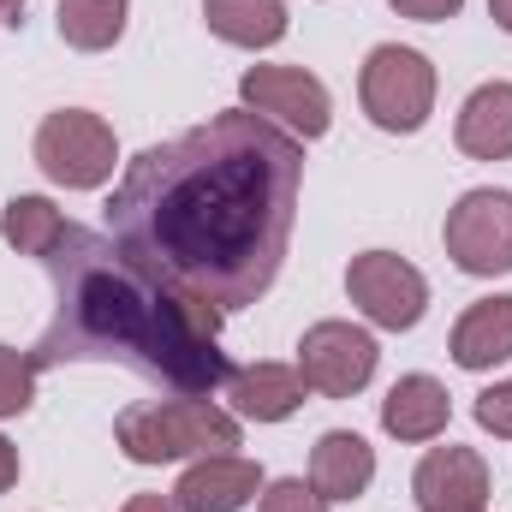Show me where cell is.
Instances as JSON below:
<instances>
[{
	"instance_id": "7c38bea8",
	"label": "cell",
	"mask_w": 512,
	"mask_h": 512,
	"mask_svg": "<svg viewBox=\"0 0 512 512\" xmlns=\"http://www.w3.org/2000/svg\"><path fill=\"white\" fill-rule=\"evenodd\" d=\"M376 483V447L352 429H328L310 447V489L322 501H358Z\"/></svg>"
},
{
	"instance_id": "e0dca14e",
	"label": "cell",
	"mask_w": 512,
	"mask_h": 512,
	"mask_svg": "<svg viewBox=\"0 0 512 512\" xmlns=\"http://www.w3.org/2000/svg\"><path fill=\"white\" fill-rule=\"evenodd\" d=\"M203 18L233 48H274L292 30L286 0H203Z\"/></svg>"
},
{
	"instance_id": "484cf974",
	"label": "cell",
	"mask_w": 512,
	"mask_h": 512,
	"mask_svg": "<svg viewBox=\"0 0 512 512\" xmlns=\"http://www.w3.org/2000/svg\"><path fill=\"white\" fill-rule=\"evenodd\" d=\"M489 18H495V24L512 36V0H489Z\"/></svg>"
},
{
	"instance_id": "ba28073f",
	"label": "cell",
	"mask_w": 512,
	"mask_h": 512,
	"mask_svg": "<svg viewBox=\"0 0 512 512\" xmlns=\"http://www.w3.org/2000/svg\"><path fill=\"white\" fill-rule=\"evenodd\" d=\"M376 364H382V346L370 340V328H352V322H316L298 340V376L322 399L364 393L376 382Z\"/></svg>"
},
{
	"instance_id": "d4e9b609",
	"label": "cell",
	"mask_w": 512,
	"mask_h": 512,
	"mask_svg": "<svg viewBox=\"0 0 512 512\" xmlns=\"http://www.w3.org/2000/svg\"><path fill=\"white\" fill-rule=\"evenodd\" d=\"M120 512H179V507H173V495H131Z\"/></svg>"
},
{
	"instance_id": "3957f363",
	"label": "cell",
	"mask_w": 512,
	"mask_h": 512,
	"mask_svg": "<svg viewBox=\"0 0 512 512\" xmlns=\"http://www.w3.org/2000/svg\"><path fill=\"white\" fill-rule=\"evenodd\" d=\"M114 441L131 465H173V459H209L239 447V417L209 399H155L126 405L114 423Z\"/></svg>"
},
{
	"instance_id": "d6986e66",
	"label": "cell",
	"mask_w": 512,
	"mask_h": 512,
	"mask_svg": "<svg viewBox=\"0 0 512 512\" xmlns=\"http://www.w3.org/2000/svg\"><path fill=\"white\" fill-rule=\"evenodd\" d=\"M60 42L78 54H102L126 36V0H60L54 6Z\"/></svg>"
},
{
	"instance_id": "7402d4cb",
	"label": "cell",
	"mask_w": 512,
	"mask_h": 512,
	"mask_svg": "<svg viewBox=\"0 0 512 512\" xmlns=\"http://www.w3.org/2000/svg\"><path fill=\"white\" fill-rule=\"evenodd\" d=\"M471 411H477V423H483L489 435L512 441V376H507V382H495V387H483Z\"/></svg>"
},
{
	"instance_id": "5b68a950",
	"label": "cell",
	"mask_w": 512,
	"mask_h": 512,
	"mask_svg": "<svg viewBox=\"0 0 512 512\" xmlns=\"http://www.w3.org/2000/svg\"><path fill=\"white\" fill-rule=\"evenodd\" d=\"M114 161H120V143L114 126L90 108H60L36 126V167L66 185V191H96L114 179Z\"/></svg>"
},
{
	"instance_id": "9c48e42d",
	"label": "cell",
	"mask_w": 512,
	"mask_h": 512,
	"mask_svg": "<svg viewBox=\"0 0 512 512\" xmlns=\"http://www.w3.org/2000/svg\"><path fill=\"white\" fill-rule=\"evenodd\" d=\"M346 292H352V304L364 310V322H376V328H387V334L417 328L423 310H429V280H423L405 256H393V251L352 256V268H346Z\"/></svg>"
},
{
	"instance_id": "6da1fadb",
	"label": "cell",
	"mask_w": 512,
	"mask_h": 512,
	"mask_svg": "<svg viewBox=\"0 0 512 512\" xmlns=\"http://www.w3.org/2000/svg\"><path fill=\"white\" fill-rule=\"evenodd\" d=\"M298 191L304 143L251 108H227L131 155L108 197V239L227 316L274 286Z\"/></svg>"
},
{
	"instance_id": "8fae6325",
	"label": "cell",
	"mask_w": 512,
	"mask_h": 512,
	"mask_svg": "<svg viewBox=\"0 0 512 512\" xmlns=\"http://www.w3.org/2000/svg\"><path fill=\"white\" fill-rule=\"evenodd\" d=\"M256 495H262V465L239 459V453H209L173 483L179 512H245Z\"/></svg>"
},
{
	"instance_id": "30bf717a",
	"label": "cell",
	"mask_w": 512,
	"mask_h": 512,
	"mask_svg": "<svg viewBox=\"0 0 512 512\" xmlns=\"http://www.w3.org/2000/svg\"><path fill=\"white\" fill-rule=\"evenodd\" d=\"M411 495L417 512H483L495 495V477H489V459L477 447H429L411 471Z\"/></svg>"
},
{
	"instance_id": "277c9868",
	"label": "cell",
	"mask_w": 512,
	"mask_h": 512,
	"mask_svg": "<svg viewBox=\"0 0 512 512\" xmlns=\"http://www.w3.org/2000/svg\"><path fill=\"white\" fill-rule=\"evenodd\" d=\"M358 102L382 131H399V137L423 131L429 114H435V66H429V54L399 48V42L370 48L364 72H358Z\"/></svg>"
},
{
	"instance_id": "cb8c5ba5",
	"label": "cell",
	"mask_w": 512,
	"mask_h": 512,
	"mask_svg": "<svg viewBox=\"0 0 512 512\" xmlns=\"http://www.w3.org/2000/svg\"><path fill=\"white\" fill-rule=\"evenodd\" d=\"M12 483H18V447H12V441L0 435V495H6Z\"/></svg>"
},
{
	"instance_id": "8992f818",
	"label": "cell",
	"mask_w": 512,
	"mask_h": 512,
	"mask_svg": "<svg viewBox=\"0 0 512 512\" xmlns=\"http://www.w3.org/2000/svg\"><path fill=\"white\" fill-rule=\"evenodd\" d=\"M441 239L459 274H477V280L512 274V191H495V185L465 191L447 209Z\"/></svg>"
},
{
	"instance_id": "4fadbf2b",
	"label": "cell",
	"mask_w": 512,
	"mask_h": 512,
	"mask_svg": "<svg viewBox=\"0 0 512 512\" xmlns=\"http://www.w3.org/2000/svg\"><path fill=\"white\" fill-rule=\"evenodd\" d=\"M453 364L483 376L495 364L512 358V292H495V298H477L459 322H453V340H447Z\"/></svg>"
},
{
	"instance_id": "5bb4252c",
	"label": "cell",
	"mask_w": 512,
	"mask_h": 512,
	"mask_svg": "<svg viewBox=\"0 0 512 512\" xmlns=\"http://www.w3.org/2000/svg\"><path fill=\"white\" fill-rule=\"evenodd\" d=\"M447 417H453V393L435 376H399L382 399V429L393 441H411V447L447 435Z\"/></svg>"
},
{
	"instance_id": "ac0fdd59",
	"label": "cell",
	"mask_w": 512,
	"mask_h": 512,
	"mask_svg": "<svg viewBox=\"0 0 512 512\" xmlns=\"http://www.w3.org/2000/svg\"><path fill=\"white\" fill-rule=\"evenodd\" d=\"M66 233H72V221H66L48 197H30V191H24V197H12V203L0 209V239L18 256H42V262H48V256L66 245Z\"/></svg>"
},
{
	"instance_id": "52a82bcc",
	"label": "cell",
	"mask_w": 512,
	"mask_h": 512,
	"mask_svg": "<svg viewBox=\"0 0 512 512\" xmlns=\"http://www.w3.org/2000/svg\"><path fill=\"white\" fill-rule=\"evenodd\" d=\"M239 102L262 120H274L280 131H292L298 143L328 137V126H334V96L304 66H251L239 78Z\"/></svg>"
},
{
	"instance_id": "ffe728a7",
	"label": "cell",
	"mask_w": 512,
	"mask_h": 512,
	"mask_svg": "<svg viewBox=\"0 0 512 512\" xmlns=\"http://www.w3.org/2000/svg\"><path fill=\"white\" fill-rule=\"evenodd\" d=\"M36 405V364L30 352L0 346V417H24Z\"/></svg>"
},
{
	"instance_id": "9a60e30c",
	"label": "cell",
	"mask_w": 512,
	"mask_h": 512,
	"mask_svg": "<svg viewBox=\"0 0 512 512\" xmlns=\"http://www.w3.org/2000/svg\"><path fill=\"white\" fill-rule=\"evenodd\" d=\"M459 149L471 161H512V84L495 78V84H477L459 108Z\"/></svg>"
},
{
	"instance_id": "7a4b0ae2",
	"label": "cell",
	"mask_w": 512,
	"mask_h": 512,
	"mask_svg": "<svg viewBox=\"0 0 512 512\" xmlns=\"http://www.w3.org/2000/svg\"><path fill=\"white\" fill-rule=\"evenodd\" d=\"M48 274L54 322L30 346L36 370L108 358L185 399H209L233 382V364L221 352V310L131 262L108 233L72 227L66 245L48 256Z\"/></svg>"
},
{
	"instance_id": "603a6c76",
	"label": "cell",
	"mask_w": 512,
	"mask_h": 512,
	"mask_svg": "<svg viewBox=\"0 0 512 512\" xmlns=\"http://www.w3.org/2000/svg\"><path fill=\"white\" fill-rule=\"evenodd\" d=\"M399 18H417V24H447V18H459V6L465 0H387Z\"/></svg>"
},
{
	"instance_id": "2e32d148",
	"label": "cell",
	"mask_w": 512,
	"mask_h": 512,
	"mask_svg": "<svg viewBox=\"0 0 512 512\" xmlns=\"http://www.w3.org/2000/svg\"><path fill=\"white\" fill-rule=\"evenodd\" d=\"M233 417H251V423H286L298 405H304V376H298V364H245V370H233Z\"/></svg>"
},
{
	"instance_id": "4316f807",
	"label": "cell",
	"mask_w": 512,
	"mask_h": 512,
	"mask_svg": "<svg viewBox=\"0 0 512 512\" xmlns=\"http://www.w3.org/2000/svg\"><path fill=\"white\" fill-rule=\"evenodd\" d=\"M24 18V0H0V24H18Z\"/></svg>"
},
{
	"instance_id": "44dd1931",
	"label": "cell",
	"mask_w": 512,
	"mask_h": 512,
	"mask_svg": "<svg viewBox=\"0 0 512 512\" xmlns=\"http://www.w3.org/2000/svg\"><path fill=\"white\" fill-rule=\"evenodd\" d=\"M256 512H328V501L304 477H280V483H262V507Z\"/></svg>"
}]
</instances>
